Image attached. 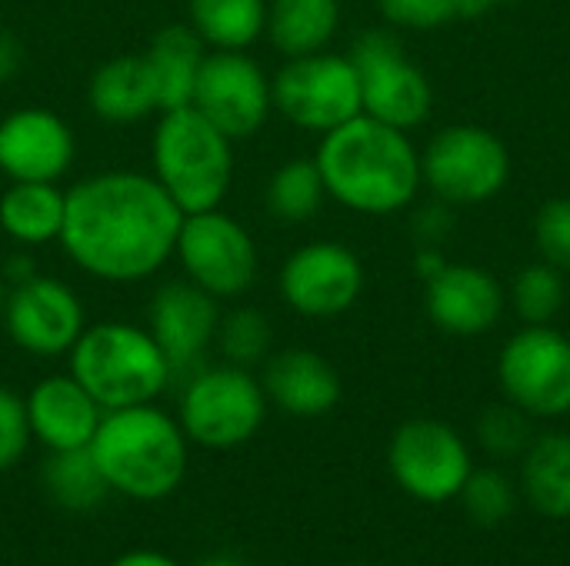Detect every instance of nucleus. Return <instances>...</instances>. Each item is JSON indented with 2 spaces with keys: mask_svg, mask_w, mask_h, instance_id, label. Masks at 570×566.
<instances>
[{
  "mask_svg": "<svg viewBox=\"0 0 570 566\" xmlns=\"http://www.w3.org/2000/svg\"><path fill=\"white\" fill-rule=\"evenodd\" d=\"M180 224L154 173L104 170L67 190L60 247L94 280L140 284L174 257Z\"/></svg>",
  "mask_w": 570,
  "mask_h": 566,
  "instance_id": "obj_1",
  "label": "nucleus"
},
{
  "mask_svg": "<svg viewBox=\"0 0 570 566\" xmlns=\"http://www.w3.org/2000/svg\"><path fill=\"white\" fill-rule=\"evenodd\" d=\"M314 160L327 197L357 214L404 210L421 187V153L407 140V130L367 113L321 133Z\"/></svg>",
  "mask_w": 570,
  "mask_h": 566,
  "instance_id": "obj_2",
  "label": "nucleus"
},
{
  "mask_svg": "<svg viewBox=\"0 0 570 566\" xmlns=\"http://www.w3.org/2000/svg\"><path fill=\"white\" fill-rule=\"evenodd\" d=\"M90 454L110 494L137 504L177 494L190 467V440L180 420L157 404L104 410Z\"/></svg>",
  "mask_w": 570,
  "mask_h": 566,
  "instance_id": "obj_3",
  "label": "nucleus"
},
{
  "mask_svg": "<svg viewBox=\"0 0 570 566\" xmlns=\"http://www.w3.org/2000/svg\"><path fill=\"white\" fill-rule=\"evenodd\" d=\"M67 374L104 410L157 404L174 380L170 360L150 330L127 320L87 324L67 354Z\"/></svg>",
  "mask_w": 570,
  "mask_h": 566,
  "instance_id": "obj_4",
  "label": "nucleus"
},
{
  "mask_svg": "<svg viewBox=\"0 0 570 566\" xmlns=\"http://www.w3.org/2000/svg\"><path fill=\"white\" fill-rule=\"evenodd\" d=\"M150 173L184 214L214 210L234 180V140L190 103L160 110L150 137Z\"/></svg>",
  "mask_w": 570,
  "mask_h": 566,
  "instance_id": "obj_5",
  "label": "nucleus"
},
{
  "mask_svg": "<svg viewBox=\"0 0 570 566\" xmlns=\"http://www.w3.org/2000/svg\"><path fill=\"white\" fill-rule=\"evenodd\" d=\"M267 407L261 377L224 360L187 374L177 420L190 444L204 450H234L257 437L267 420Z\"/></svg>",
  "mask_w": 570,
  "mask_h": 566,
  "instance_id": "obj_6",
  "label": "nucleus"
},
{
  "mask_svg": "<svg viewBox=\"0 0 570 566\" xmlns=\"http://www.w3.org/2000/svg\"><path fill=\"white\" fill-rule=\"evenodd\" d=\"M274 110L301 130L327 133L361 110V80L344 53L317 50L307 57H287L271 80Z\"/></svg>",
  "mask_w": 570,
  "mask_h": 566,
  "instance_id": "obj_7",
  "label": "nucleus"
},
{
  "mask_svg": "<svg viewBox=\"0 0 570 566\" xmlns=\"http://www.w3.org/2000/svg\"><path fill=\"white\" fill-rule=\"evenodd\" d=\"M174 257L184 267V280L197 284L217 300L247 294L261 267L250 230L220 207L184 214Z\"/></svg>",
  "mask_w": 570,
  "mask_h": 566,
  "instance_id": "obj_8",
  "label": "nucleus"
},
{
  "mask_svg": "<svg viewBox=\"0 0 570 566\" xmlns=\"http://www.w3.org/2000/svg\"><path fill=\"white\" fill-rule=\"evenodd\" d=\"M394 484L417 504H448L471 477V450L464 437L441 420L417 417L394 430L387 447Z\"/></svg>",
  "mask_w": 570,
  "mask_h": 566,
  "instance_id": "obj_9",
  "label": "nucleus"
},
{
  "mask_svg": "<svg viewBox=\"0 0 570 566\" xmlns=\"http://www.w3.org/2000/svg\"><path fill=\"white\" fill-rule=\"evenodd\" d=\"M351 63L361 80V110L397 130L417 127L434 103L431 83L414 67L401 40L387 30H367L351 47Z\"/></svg>",
  "mask_w": 570,
  "mask_h": 566,
  "instance_id": "obj_10",
  "label": "nucleus"
},
{
  "mask_svg": "<svg viewBox=\"0 0 570 566\" xmlns=\"http://www.w3.org/2000/svg\"><path fill=\"white\" fill-rule=\"evenodd\" d=\"M511 157L501 137L484 127L458 123L441 130L421 153V180L444 203H481L504 190Z\"/></svg>",
  "mask_w": 570,
  "mask_h": 566,
  "instance_id": "obj_11",
  "label": "nucleus"
},
{
  "mask_svg": "<svg viewBox=\"0 0 570 566\" xmlns=\"http://www.w3.org/2000/svg\"><path fill=\"white\" fill-rule=\"evenodd\" d=\"M504 397L528 417L570 414V340L548 324L514 334L498 360Z\"/></svg>",
  "mask_w": 570,
  "mask_h": 566,
  "instance_id": "obj_12",
  "label": "nucleus"
},
{
  "mask_svg": "<svg viewBox=\"0 0 570 566\" xmlns=\"http://www.w3.org/2000/svg\"><path fill=\"white\" fill-rule=\"evenodd\" d=\"M190 107L237 143L267 123L274 110L271 80L247 50H207Z\"/></svg>",
  "mask_w": 570,
  "mask_h": 566,
  "instance_id": "obj_13",
  "label": "nucleus"
},
{
  "mask_svg": "<svg viewBox=\"0 0 570 566\" xmlns=\"http://www.w3.org/2000/svg\"><path fill=\"white\" fill-rule=\"evenodd\" d=\"M0 324L17 350L40 360H53L70 354V347L87 327V314L70 284L33 274L23 284L10 287V300Z\"/></svg>",
  "mask_w": 570,
  "mask_h": 566,
  "instance_id": "obj_14",
  "label": "nucleus"
},
{
  "mask_svg": "<svg viewBox=\"0 0 570 566\" xmlns=\"http://www.w3.org/2000/svg\"><path fill=\"white\" fill-rule=\"evenodd\" d=\"M277 287L294 314L327 320L357 304L364 290V267L344 244L314 240L284 260Z\"/></svg>",
  "mask_w": 570,
  "mask_h": 566,
  "instance_id": "obj_15",
  "label": "nucleus"
},
{
  "mask_svg": "<svg viewBox=\"0 0 570 566\" xmlns=\"http://www.w3.org/2000/svg\"><path fill=\"white\" fill-rule=\"evenodd\" d=\"M217 327L220 300L190 280H170L150 297L147 330L170 360L174 377L204 367V357L217 340Z\"/></svg>",
  "mask_w": 570,
  "mask_h": 566,
  "instance_id": "obj_16",
  "label": "nucleus"
},
{
  "mask_svg": "<svg viewBox=\"0 0 570 566\" xmlns=\"http://www.w3.org/2000/svg\"><path fill=\"white\" fill-rule=\"evenodd\" d=\"M77 157L73 130L47 107H20L0 120V173L57 183Z\"/></svg>",
  "mask_w": 570,
  "mask_h": 566,
  "instance_id": "obj_17",
  "label": "nucleus"
},
{
  "mask_svg": "<svg viewBox=\"0 0 570 566\" xmlns=\"http://www.w3.org/2000/svg\"><path fill=\"white\" fill-rule=\"evenodd\" d=\"M23 400L30 434L47 454L90 447L104 417V407L70 374H50L37 380Z\"/></svg>",
  "mask_w": 570,
  "mask_h": 566,
  "instance_id": "obj_18",
  "label": "nucleus"
},
{
  "mask_svg": "<svg viewBox=\"0 0 570 566\" xmlns=\"http://www.w3.org/2000/svg\"><path fill=\"white\" fill-rule=\"evenodd\" d=\"M504 310L501 284L468 264H444L441 274L428 280V317L434 327L454 337H478L488 334Z\"/></svg>",
  "mask_w": 570,
  "mask_h": 566,
  "instance_id": "obj_19",
  "label": "nucleus"
},
{
  "mask_svg": "<svg viewBox=\"0 0 570 566\" xmlns=\"http://www.w3.org/2000/svg\"><path fill=\"white\" fill-rule=\"evenodd\" d=\"M267 404L291 417H324L341 400V377L327 357L307 347H287L264 360L261 374Z\"/></svg>",
  "mask_w": 570,
  "mask_h": 566,
  "instance_id": "obj_20",
  "label": "nucleus"
},
{
  "mask_svg": "<svg viewBox=\"0 0 570 566\" xmlns=\"http://www.w3.org/2000/svg\"><path fill=\"white\" fill-rule=\"evenodd\" d=\"M87 100L107 123H140L160 113V90L144 53H120L100 63L90 77Z\"/></svg>",
  "mask_w": 570,
  "mask_h": 566,
  "instance_id": "obj_21",
  "label": "nucleus"
},
{
  "mask_svg": "<svg viewBox=\"0 0 570 566\" xmlns=\"http://www.w3.org/2000/svg\"><path fill=\"white\" fill-rule=\"evenodd\" d=\"M67 190L40 180H10L0 193V230L20 247H43L60 240Z\"/></svg>",
  "mask_w": 570,
  "mask_h": 566,
  "instance_id": "obj_22",
  "label": "nucleus"
},
{
  "mask_svg": "<svg viewBox=\"0 0 570 566\" xmlns=\"http://www.w3.org/2000/svg\"><path fill=\"white\" fill-rule=\"evenodd\" d=\"M521 494L548 520L570 517V434L551 430L531 440L521 457Z\"/></svg>",
  "mask_w": 570,
  "mask_h": 566,
  "instance_id": "obj_23",
  "label": "nucleus"
},
{
  "mask_svg": "<svg viewBox=\"0 0 570 566\" xmlns=\"http://www.w3.org/2000/svg\"><path fill=\"white\" fill-rule=\"evenodd\" d=\"M157 90H160V110L187 107L194 97V83L200 73V63L207 57V43L190 30V23H170L157 30L144 50Z\"/></svg>",
  "mask_w": 570,
  "mask_h": 566,
  "instance_id": "obj_24",
  "label": "nucleus"
},
{
  "mask_svg": "<svg viewBox=\"0 0 570 566\" xmlns=\"http://www.w3.org/2000/svg\"><path fill=\"white\" fill-rule=\"evenodd\" d=\"M341 23V0H267V37L284 57L327 50Z\"/></svg>",
  "mask_w": 570,
  "mask_h": 566,
  "instance_id": "obj_25",
  "label": "nucleus"
},
{
  "mask_svg": "<svg viewBox=\"0 0 570 566\" xmlns=\"http://www.w3.org/2000/svg\"><path fill=\"white\" fill-rule=\"evenodd\" d=\"M187 17L207 50H247L267 30V0H187Z\"/></svg>",
  "mask_w": 570,
  "mask_h": 566,
  "instance_id": "obj_26",
  "label": "nucleus"
},
{
  "mask_svg": "<svg viewBox=\"0 0 570 566\" xmlns=\"http://www.w3.org/2000/svg\"><path fill=\"white\" fill-rule=\"evenodd\" d=\"M40 487L60 510L70 514L97 510L110 497V487L97 470L90 447L47 454V460L40 464Z\"/></svg>",
  "mask_w": 570,
  "mask_h": 566,
  "instance_id": "obj_27",
  "label": "nucleus"
},
{
  "mask_svg": "<svg viewBox=\"0 0 570 566\" xmlns=\"http://www.w3.org/2000/svg\"><path fill=\"white\" fill-rule=\"evenodd\" d=\"M267 210L281 224H304L311 220L321 203L327 200V187L314 157H294L281 163L267 180Z\"/></svg>",
  "mask_w": 570,
  "mask_h": 566,
  "instance_id": "obj_28",
  "label": "nucleus"
},
{
  "mask_svg": "<svg viewBox=\"0 0 570 566\" xmlns=\"http://www.w3.org/2000/svg\"><path fill=\"white\" fill-rule=\"evenodd\" d=\"M271 320L257 307H237L230 314H220L217 327V350L227 364L234 367H257L271 357Z\"/></svg>",
  "mask_w": 570,
  "mask_h": 566,
  "instance_id": "obj_29",
  "label": "nucleus"
},
{
  "mask_svg": "<svg viewBox=\"0 0 570 566\" xmlns=\"http://www.w3.org/2000/svg\"><path fill=\"white\" fill-rule=\"evenodd\" d=\"M518 497L521 494H518L514 480L494 467L471 470V477L464 480V487L458 494V500L464 504V514L484 530L508 524L518 510Z\"/></svg>",
  "mask_w": 570,
  "mask_h": 566,
  "instance_id": "obj_30",
  "label": "nucleus"
},
{
  "mask_svg": "<svg viewBox=\"0 0 570 566\" xmlns=\"http://www.w3.org/2000/svg\"><path fill=\"white\" fill-rule=\"evenodd\" d=\"M511 297H514V310L521 314V320H528L531 327L548 324V320L558 317V310L564 304V277L548 260L544 264H531L514 280Z\"/></svg>",
  "mask_w": 570,
  "mask_h": 566,
  "instance_id": "obj_31",
  "label": "nucleus"
},
{
  "mask_svg": "<svg viewBox=\"0 0 570 566\" xmlns=\"http://www.w3.org/2000/svg\"><path fill=\"white\" fill-rule=\"evenodd\" d=\"M534 434H531V417L508 404L488 407L478 420V444L484 447V454L498 457V460H514L524 457V450L531 447Z\"/></svg>",
  "mask_w": 570,
  "mask_h": 566,
  "instance_id": "obj_32",
  "label": "nucleus"
},
{
  "mask_svg": "<svg viewBox=\"0 0 570 566\" xmlns=\"http://www.w3.org/2000/svg\"><path fill=\"white\" fill-rule=\"evenodd\" d=\"M30 444L33 434L27 420V400L17 390L0 387V474L13 470L27 457Z\"/></svg>",
  "mask_w": 570,
  "mask_h": 566,
  "instance_id": "obj_33",
  "label": "nucleus"
},
{
  "mask_svg": "<svg viewBox=\"0 0 570 566\" xmlns=\"http://www.w3.org/2000/svg\"><path fill=\"white\" fill-rule=\"evenodd\" d=\"M377 7L391 23L414 30H431L471 13V0H377Z\"/></svg>",
  "mask_w": 570,
  "mask_h": 566,
  "instance_id": "obj_34",
  "label": "nucleus"
},
{
  "mask_svg": "<svg viewBox=\"0 0 570 566\" xmlns=\"http://www.w3.org/2000/svg\"><path fill=\"white\" fill-rule=\"evenodd\" d=\"M534 240L544 260L558 270H570V197L548 200L534 220Z\"/></svg>",
  "mask_w": 570,
  "mask_h": 566,
  "instance_id": "obj_35",
  "label": "nucleus"
},
{
  "mask_svg": "<svg viewBox=\"0 0 570 566\" xmlns=\"http://www.w3.org/2000/svg\"><path fill=\"white\" fill-rule=\"evenodd\" d=\"M23 43L10 30H0V83L13 80L23 70Z\"/></svg>",
  "mask_w": 570,
  "mask_h": 566,
  "instance_id": "obj_36",
  "label": "nucleus"
},
{
  "mask_svg": "<svg viewBox=\"0 0 570 566\" xmlns=\"http://www.w3.org/2000/svg\"><path fill=\"white\" fill-rule=\"evenodd\" d=\"M107 566H180V564H177L174 557L160 554V550H147V547H140V550H127V554L114 557Z\"/></svg>",
  "mask_w": 570,
  "mask_h": 566,
  "instance_id": "obj_37",
  "label": "nucleus"
},
{
  "mask_svg": "<svg viewBox=\"0 0 570 566\" xmlns=\"http://www.w3.org/2000/svg\"><path fill=\"white\" fill-rule=\"evenodd\" d=\"M3 277H7V284L13 287V284H23L27 277H33L37 270H33V260L27 257V247H23V254H17V257H10L7 264H3V270H0Z\"/></svg>",
  "mask_w": 570,
  "mask_h": 566,
  "instance_id": "obj_38",
  "label": "nucleus"
},
{
  "mask_svg": "<svg viewBox=\"0 0 570 566\" xmlns=\"http://www.w3.org/2000/svg\"><path fill=\"white\" fill-rule=\"evenodd\" d=\"M197 566H250L247 560H240V557H227V554H217V557H207V560H200Z\"/></svg>",
  "mask_w": 570,
  "mask_h": 566,
  "instance_id": "obj_39",
  "label": "nucleus"
},
{
  "mask_svg": "<svg viewBox=\"0 0 570 566\" xmlns=\"http://www.w3.org/2000/svg\"><path fill=\"white\" fill-rule=\"evenodd\" d=\"M504 3H518V0H471V13L491 10V7H504Z\"/></svg>",
  "mask_w": 570,
  "mask_h": 566,
  "instance_id": "obj_40",
  "label": "nucleus"
},
{
  "mask_svg": "<svg viewBox=\"0 0 570 566\" xmlns=\"http://www.w3.org/2000/svg\"><path fill=\"white\" fill-rule=\"evenodd\" d=\"M7 300H10V284H7V277L0 274V320H3V310H7Z\"/></svg>",
  "mask_w": 570,
  "mask_h": 566,
  "instance_id": "obj_41",
  "label": "nucleus"
},
{
  "mask_svg": "<svg viewBox=\"0 0 570 566\" xmlns=\"http://www.w3.org/2000/svg\"><path fill=\"white\" fill-rule=\"evenodd\" d=\"M351 566H364V564H351Z\"/></svg>",
  "mask_w": 570,
  "mask_h": 566,
  "instance_id": "obj_42",
  "label": "nucleus"
}]
</instances>
